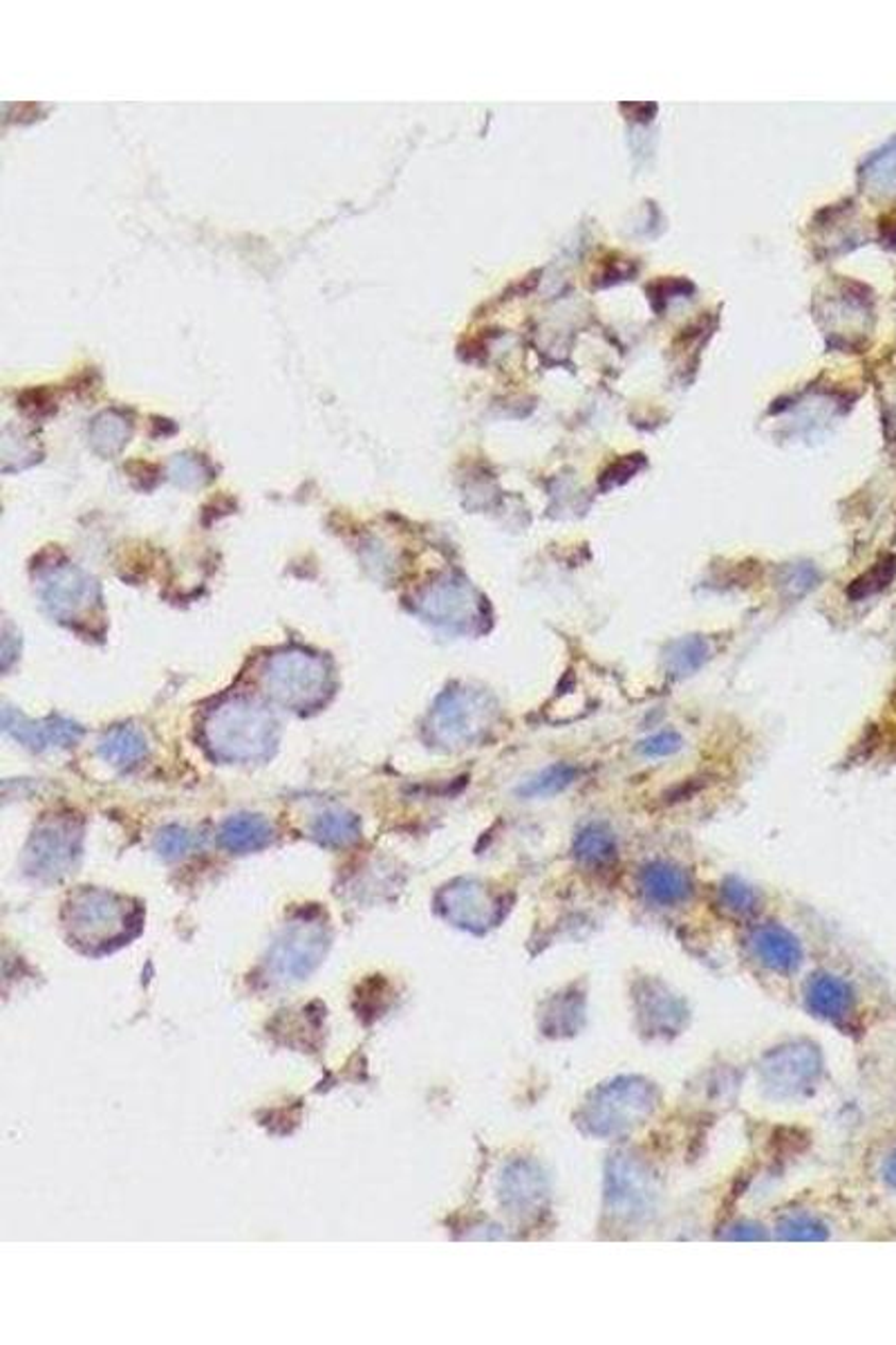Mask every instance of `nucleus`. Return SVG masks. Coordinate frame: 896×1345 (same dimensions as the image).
<instances>
[{
    "label": "nucleus",
    "instance_id": "nucleus-1",
    "mask_svg": "<svg viewBox=\"0 0 896 1345\" xmlns=\"http://www.w3.org/2000/svg\"><path fill=\"white\" fill-rule=\"evenodd\" d=\"M202 738L218 761L254 763L276 747L278 723L267 707L249 698H232L208 713Z\"/></svg>",
    "mask_w": 896,
    "mask_h": 1345
},
{
    "label": "nucleus",
    "instance_id": "nucleus-2",
    "mask_svg": "<svg viewBox=\"0 0 896 1345\" xmlns=\"http://www.w3.org/2000/svg\"><path fill=\"white\" fill-rule=\"evenodd\" d=\"M141 911L121 895L83 889L66 907V929L81 951L111 953L139 933Z\"/></svg>",
    "mask_w": 896,
    "mask_h": 1345
},
{
    "label": "nucleus",
    "instance_id": "nucleus-3",
    "mask_svg": "<svg viewBox=\"0 0 896 1345\" xmlns=\"http://www.w3.org/2000/svg\"><path fill=\"white\" fill-rule=\"evenodd\" d=\"M263 688L276 704L291 711H311L325 702L332 688L323 658L301 648L281 650L263 668Z\"/></svg>",
    "mask_w": 896,
    "mask_h": 1345
},
{
    "label": "nucleus",
    "instance_id": "nucleus-4",
    "mask_svg": "<svg viewBox=\"0 0 896 1345\" xmlns=\"http://www.w3.org/2000/svg\"><path fill=\"white\" fill-rule=\"evenodd\" d=\"M38 593L52 617L66 624H86L99 611V585L72 563L46 567L38 577Z\"/></svg>",
    "mask_w": 896,
    "mask_h": 1345
},
{
    "label": "nucleus",
    "instance_id": "nucleus-5",
    "mask_svg": "<svg viewBox=\"0 0 896 1345\" xmlns=\"http://www.w3.org/2000/svg\"><path fill=\"white\" fill-rule=\"evenodd\" d=\"M81 834L72 821H48L40 826L26 850V870L36 879H61L79 854Z\"/></svg>",
    "mask_w": 896,
    "mask_h": 1345
},
{
    "label": "nucleus",
    "instance_id": "nucleus-6",
    "mask_svg": "<svg viewBox=\"0 0 896 1345\" xmlns=\"http://www.w3.org/2000/svg\"><path fill=\"white\" fill-rule=\"evenodd\" d=\"M327 949V931L321 921H299L274 944L269 966L281 980H301L321 962Z\"/></svg>",
    "mask_w": 896,
    "mask_h": 1345
},
{
    "label": "nucleus",
    "instance_id": "nucleus-7",
    "mask_svg": "<svg viewBox=\"0 0 896 1345\" xmlns=\"http://www.w3.org/2000/svg\"><path fill=\"white\" fill-rule=\"evenodd\" d=\"M3 729L14 735L18 743H23L26 747L34 749V751H46V749H66L72 747L81 741V727L64 720V718H48V720H26L20 713H16L14 709L5 707L3 711Z\"/></svg>",
    "mask_w": 896,
    "mask_h": 1345
},
{
    "label": "nucleus",
    "instance_id": "nucleus-8",
    "mask_svg": "<svg viewBox=\"0 0 896 1345\" xmlns=\"http://www.w3.org/2000/svg\"><path fill=\"white\" fill-rule=\"evenodd\" d=\"M218 838L224 850L236 852V854H247V852L263 850L272 844L274 828L269 826L267 818L258 814H236L222 824Z\"/></svg>",
    "mask_w": 896,
    "mask_h": 1345
},
{
    "label": "nucleus",
    "instance_id": "nucleus-9",
    "mask_svg": "<svg viewBox=\"0 0 896 1345\" xmlns=\"http://www.w3.org/2000/svg\"><path fill=\"white\" fill-rule=\"evenodd\" d=\"M639 881L645 897L661 903V907H675L691 895L689 875L671 864H650L648 868H643Z\"/></svg>",
    "mask_w": 896,
    "mask_h": 1345
},
{
    "label": "nucleus",
    "instance_id": "nucleus-10",
    "mask_svg": "<svg viewBox=\"0 0 896 1345\" xmlns=\"http://www.w3.org/2000/svg\"><path fill=\"white\" fill-rule=\"evenodd\" d=\"M754 949L762 964L780 974L796 969L800 962V947L796 937L789 935L780 927H762L754 937Z\"/></svg>",
    "mask_w": 896,
    "mask_h": 1345
},
{
    "label": "nucleus",
    "instance_id": "nucleus-11",
    "mask_svg": "<svg viewBox=\"0 0 896 1345\" xmlns=\"http://www.w3.org/2000/svg\"><path fill=\"white\" fill-rule=\"evenodd\" d=\"M99 753L106 763L126 769L143 761V755L149 753V743H146L143 733L139 729L117 727L111 733L103 735L99 743Z\"/></svg>",
    "mask_w": 896,
    "mask_h": 1345
},
{
    "label": "nucleus",
    "instance_id": "nucleus-12",
    "mask_svg": "<svg viewBox=\"0 0 896 1345\" xmlns=\"http://www.w3.org/2000/svg\"><path fill=\"white\" fill-rule=\"evenodd\" d=\"M807 1000L809 1007L814 1009L818 1016H825L829 1020H841L849 1014L851 1009V992L849 986L831 976H818L809 982L807 990Z\"/></svg>",
    "mask_w": 896,
    "mask_h": 1345
},
{
    "label": "nucleus",
    "instance_id": "nucleus-13",
    "mask_svg": "<svg viewBox=\"0 0 896 1345\" xmlns=\"http://www.w3.org/2000/svg\"><path fill=\"white\" fill-rule=\"evenodd\" d=\"M359 834H361L359 818L343 810L323 812L317 816V821L311 824V836H315L325 848H348L359 838Z\"/></svg>",
    "mask_w": 896,
    "mask_h": 1345
},
{
    "label": "nucleus",
    "instance_id": "nucleus-14",
    "mask_svg": "<svg viewBox=\"0 0 896 1345\" xmlns=\"http://www.w3.org/2000/svg\"><path fill=\"white\" fill-rule=\"evenodd\" d=\"M574 852L580 864L606 866L616 857V838L601 824L582 828L574 841Z\"/></svg>",
    "mask_w": 896,
    "mask_h": 1345
},
{
    "label": "nucleus",
    "instance_id": "nucleus-15",
    "mask_svg": "<svg viewBox=\"0 0 896 1345\" xmlns=\"http://www.w3.org/2000/svg\"><path fill=\"white\" fill-rule=\"evenodd\" d=\"M894 579H896V557L894 554H885L877 563H874L869 570H865L861 577L853 579L847 585L845 595H847L849 601H863L867 597H874V595L883 593Z\"/></svg>",
    "mask_w": 896,
    "mask_h": 1345
},
{
    "label": "nucleus",
    "instance_id": "nucleus-16",
    "mask_svg": "<svg viewBox=\"0 0 896 1345\" xmlns=\"http://www.w3.org/2000/svg\"><path fill=\"white\" fill-rule=\"evenodd\" d=\"M578 776V769L565 763H556L552 767H547L543 774H538L536 779H531L520 794L527 798H547V796H556L562 790H568Z\"/></svg>",
    "mask_w": 896,
    "mask_h": 1345
},
{
    "label": "nucleus",
    "instance_id": "nucleus-17",
    "mask_svg": "<svg viewBox=\"0 0 896 1345\" xmlns=\"http://www.w3.org/2000/svg\"><path fill=\"white\" fill-rule=\"evenodd\" d=\"M198 846V836L180 826H169L155 836V850L164 859H182Z\"/></svg>",
    "mask_w": 896,
    "mask_h": 1345
},
{
    "label": "nucleus",
    "instance_id": "nucleus-18",
    "mask_svg": "<svg viewBox=\"0 0 896 1345\" xmlns=\"http://www.w3.org/2000/svg\"><path fill=\"white\" fill-rule=\"evenodd\" d=\"M722 901L728 911H733L738 915H748L756 911V893L748 889L746 884L738 879H728L726 884L722 886Z\"/></svg>",
    "mask_w": 896,
    "mask_h": 1345
},
{
    "label": "nucleus",
    "instance_id": "nucleus-19",
    "mask_svg": "<svg viewBox=\"0 0 896 1345\" xmlns=\"http://www.w3.org/2000/svg\"><path fill=\"white\" fill-rule=\"evenodd\" d=\"M683 741L681 735L673 729L669 731H659L653 733L650 738H645L639 743V753H643L645 759H669V755L677 753L681 749Z\"/></svg>",
    "mask_w": 896,
    "mask_h": 1345
},
{
    "label": "nucleus",
    "instance_id": "nucleus-20",
    "mask_svg": "<svg viewBox=\"0 0 896 1345\" xmlns=\"http://www.w3.org/2000/svg\"><path fill=\"white\" fill-rule=\"evenodd\" d=\"M867 176L879 188H885V192L887 186L896 184V144L872 160V164L867 166Z\"/></svg>",
    "mask_w": 896,
    "mask_h": 1345
},
{
    "label": "nucleus",
    "instance_id": "nucleus-21",
    "mask_svg": "<svg viewBox=\"0 0 896 1345\" xmlns=\"http://www.w3.org/2000/svg\"><path fill=\"white\" fill-rule=\"evenodd\" d=\"M784 1235L787 1238H805V1240H821L825 1238V1231L821 1225L809 1223V1221H791L789 1225H784Z\"/></svg>",
    "mask_w": 896,
    "mask_h": 1345
},
{
    "label": "nucleus",
    "instance_id": "nucleus-22",
    "mask_svg": "<svg viewBox=\"0 0 896 1345\" xmlns=\"http://www.w3.org/2000/svg\"><path fill=\"white\" fill-rule=\"evenodd\" d=\"M883 1175H885V1182L896 1189V1150L887 1158V1162L883 1166Z\"/></svg>",
    "mask_w": 896,
    "mask_h": 1345
}]
</instances>
